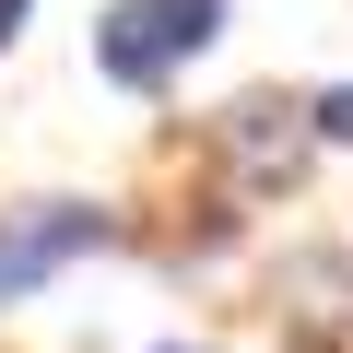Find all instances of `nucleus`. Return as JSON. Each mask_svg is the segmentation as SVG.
<instances>
[{
    "mask_svg": "<svg viewBox=\"0 0 353 353\" xmlns=\"http://www.w3.org/2000/svg\"><path fill=\"white\" fill-rule=\"evenodd\" d=\"M12 36H24V0H0V48H12Z\"/></svg>",
    "mask_w": 353,
    "mask_h": 353,
    "instance_id": "nucleus-5",
    "label": "nucleus"
},
{
    "mask_svg": "<svg viewBox=\"0 0 353 353\" xmlns=\"http://www.w3.org/2000/svg\"><path fill=\"white\" fill-rule=\"evenodd\" d=\"M283 353H318V341H283Z\"/></svg>",
    "mask_w": 353,
    "mask_h": 353,
    "instance_id": "nucleus-7",
    "label": "nucleus"
},
{
    "mask_svg": "<svg viewBox=\"0 0 353 353\" xmlns=\"http://www.w3.org/2000/svg\"><path fill=\"white\" fill-rule=\"evenodd\" d=\"M306 130H318V141H353V83H330V94L306 106Z\"/></svg>",
    "mask_w": 353,
    "mask_h": 353,
    "instance_id": "nucleus-4",
    "label": "nucleus"
},
{
    "mask_svg": "<svg viewBox=\"0 0 353 353\" xmlns=\"http://www.w3.org/2000/svg\"><path fill=\"white\" fill-rule=\"evenodd\" d=\"M118 224L94 212V201H36V212H12V224H0V306H24L48 271H71L83 248H106Z\"/></svg>",
    "mask_w": 353,
    "mask_h": 353,
    "instance_id": "nucleus-2",
    "label": "nucleus"
},
{
    "mask_svg": "<svg viewBox=\"0 0 353 353\" xmlns=\"http://www.w3.org/2000/svg\"><path fill=\"white\" fill-rule=\"evenodd\" d=\"M224 165L248 176V189H294V165H306V130H294V106H271V94H248V106H224Z\"/></svg>",
    "mask_w": 353,
    "mask_h": 353,
    "instance_id": "nucleus-3",
    "label": "nucleus"
},
{
    "mask_svg": "<svg viewBox=\"0 0 353 353\" xmlns=\"http://www.w3.org/2000/svg\"><path fill=\"white\" fill-rule=\"evenodd\" d=\"M153 353H201V341H153Z\"/></svg>",
    "mask_w": 353,
    "mask_h": 353,
    "instance_id": "nucleus-6",
    "label": "nucleus"
},
{
    "mask_svg": "<svg viewBox=\"0 0 353 353\" xmlns=\"http://www.w3.org/2000/svg\"><path fill=\"white\" fill-rule=\"evenodd\" d=\"M224 36V0H118V12H94V71L153 94L165 71H189L201 48Z\"/></svg>",
    "mask_w": 353,
    "mask_h": 353,
    "instance_id": "nucleus-1",
    "label": "nucleus"
}]
</instances>
